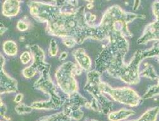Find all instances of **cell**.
Masks as SVG:
<instances>
[{"mask_svg": "<svg viewBox=\"0 0 159 121\" xmlns=\"http://www.w3.org/2000/svg\"><path fill=\"white\" fill-rule=\"evenodd\" d=\"M30 56L27 52H25L24 53H22L21 56V60L22 63L27 64L30 61Z\"/></svg>", "mask_w": 159, "mask_h": 121, "instance_id": "9", "label": "cell"}, {"mask_svg": "<svg viewBox=\"0 0 159 121\" xmlns=\"http://www.w3.org/2000/svg\"><path fill=\"white\" fill-rule=\"evenodd\" d=\"M3 48L5 52L10 55H14L16 53V46L15 44L11 41L6 42L4 44Z\"/></svg>", "mask_w": 159, "mask_h": 121, "instance_id": "7", "label": "cell"}, {"mask_svg": "<svg viewBox=\"0 0 159 121\" xmlns=\"http://www.w3.org/2000/svg\"><path fill=\"white\" fill-rule=\"evenodd\" d=\"M57 52V47L56 45V44L54 40H52L51 43V47H50V53L52 56H54L56 55Z\"/></svg>", "mask_w": 159, "mask_h": 121, "instance_id": "8", "label": "cell"}, {"mask_svg": "<svg viewBox=\"0 0 159 121\" xmlns=\"http://www.w3.org/2000/svg\"><path fill=\"white\" fill-rule=\"evenodd\" d=\"M153 12L157 18V21L147 27L143 36L138 40L139 44H145L152 40L159 41V2L154 3Z\"/></svg>", "mask_w": 159, "mask_h": 121, "instance_id": "2", "label": "cell"}, {"mask_svg": "<svg viewBox=\"0 0 159 121\" xmlns=\"http://www.w3.org/2000/svg\"><path fill=\"white\" fill-rule=\"evenodd\" d=\"M99 89L110 95L116 101L131 106H136L140 102V98L136 93L128 88L112 89L105 84H99Z\"/></svg>", "mask_w": 159, "mask_h": 121, "instance_id": "1", "label": "cell"}, {"mask_svg": "<svg viewBox=\"0 0 159 121\" xmlns=\"http://www.w3.org/2000/svg\"><path fill=\"white\" fill-rule=\"evenodd\" d=\"M93 121H95V120H93Z\"/></svg>", "mask_w": 159, "mask_h": 121, "instance_id": "14", "label": "cell"}, {"mask_svg": "<svg viewBox=\"0 0 159 121\" xmlns=\"http://www.w3.org/2000/svg\"><path fill=\"white\" fill-rule=\"evenodd\" d=\"M22 94H18L16 97V98H15V101L16 102H20V100H22Z\"/></svg>", "mask_w": 159, "mask_h": 121, "instance_id": "12", "label": "cell"}, {"mask_svg": "<svg viewBox=\"0 0 159 121\" xmlns=\"http://www.w3.org/2000/svg\"><path fill=\"white\" fill-rule=\"evenodd\" d=\"M64 42H65V44L66 45H67L68 47H72V46L75 44L74 40H72V39H71V38H67V39H66V40H65Z\"/></svg>", "mask_w": 159, "mask_h": 121, "instance_id": "11", "label": "cell"}, {"mask_svg": "<svg viewBox=\"0 0 159 121\" xmlns=\"http://www.w3.org/2000/svg\"><path fill=\"white\" fill-rule=\"evenodd\" d=\"M159 112V107L153 108L148 111L138 121H155Z\"/></svg>", "mask_w": 159, "mask_h": 121, "instance_id": "6", "label": "cell"}, {"mask_svg": "<svg viewBox=\"0 0 159 121\" xmlns=\"http://www.w3.org/2000/svg\"><path fill=\"white\" fill-rule=\"evenodd\" d=\"M19 10V3L15 1H6L3 5V14L7 16L16 15Z\"/></svg>", "mask_w": 159, "mask_h": 121, "instance_id": "3", "label": "cell"}, {"mask_svg": "<svg viewBox=\"0 0 159 121\" xmlns=\"http://www.w3.org/2000/svg\"><path fill=\"white\" fill-rule=\"evenodd\" d=\"M133 114H134V112L133 111L123 109L118 112L111 113L109 115V119L111 121H119L125 119Z\"/></svg>", "mask_w": 159, "mask_h": 121, "instance_id": "5", "label": "cell"}, {"mask_svg": "<svg viewBox=\"0 0 159 121\" xmlns=\"http://www.w3.org/2000/svg\"><path fill=\"white\" fill-rule=\"evenodd\" d=\"M67 56V53L66 52H63L61 53V56H60V58H59V60H63L64 59H65Z\"/></svg>", "mask_w": 159, "mask_h": 121, "instance_id": "13", "label": "cell"}, {"mask_svg": "<svg viewBox=\"0 0 159 121\" xmlns=\"http://www.w3.org/2000/svg\"><path fill=\"white\" fill-rule=\"evenodd\" d=\"M81 50H76L75 53V57L80 64L83 68L85 69H89L90 67V58L85 55L84 51H80Z\"/></svg>", "mask_w": 159, "mask_h": 121, "instance_id": "4", "label": "cell"}, {"mask_svg": "<svg viewBox=\"0 0 159 121\" xmlns=\"http://www.w3.org/2000/svg\"><path fill=\"white\" fill-rule=\"evenodd\" d=\"M18 28L21 31H24L28 28V27L24 22L20 21L18 23Z\"/></svg>", "mask_w": 159, "mask_h": 121, "instance_id": "10", "label": "cell"}]
</instances>
